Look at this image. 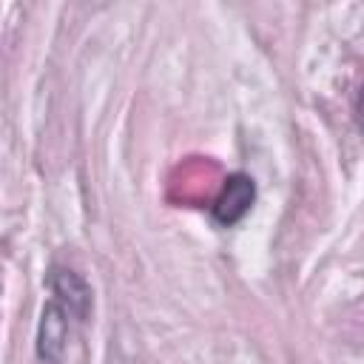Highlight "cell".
Masks as SVG:
<instances>
[{"instance_id": "1", "label": "cell", "mask_w": 364, "mask_h": 364, "mask_svg": "<svg viewBox=\"0 0 364 364\" xmlns=\"http://www.w3.org/2000/svg\"><path fill=\"white\" fill-rule=\"evenodd\" d=\"M48 287H51V293L57 296V304H60L68 316H74V318H80V321H85V318L91 316L94 296H91L88 282H85L80 273L54 264V267L48 270Z\"/></svg>"}, {"instance_id": "3", "label": "cell", "mask_w": 364, "mask_h": 364, "mask_svg": "<svg viewBox=\"0 0 364 364\" xmlns=\"http://www.w3.org/2000/svg\"><path fill=\"white\" fill-rule=\"evenodd\" d=\"M65 341H68V313L57 304L48 301L40 313V324H37V355L46 364H60L63 353H65Z\"/></svg>"}, {"instance_id": "2", "label": "cell", "mask_w": 364, "mask_h": 364, "mask_svg": "<svg viewBox=\"0 0 364 364\" xmlns=\"http://www.w3.org/2000/svg\"><path fill=\"white\" fill-rule=\"evenodd\" d=\"M256 199V182L247 173H230L213 202V219L225 228L236 225L239 219H245V213L253 208Z\"/></svg>"}]
</instances>
